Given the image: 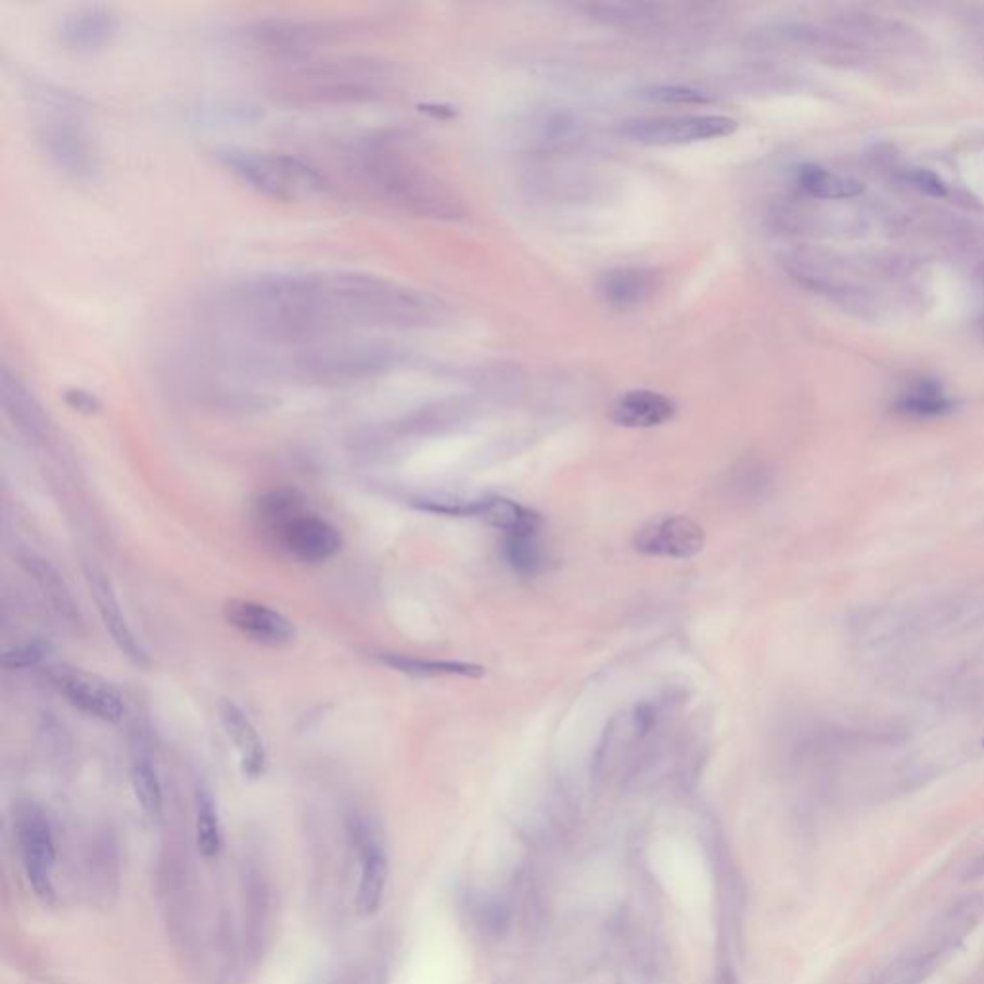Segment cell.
Here are the masks:
<instances>
[{
  "instance_id": "obj_29",
  "label": "cell",
  "mask_w": 984,
  "mask_h": 984,
  "mask_svg": "<svg viewBox=\"0 0 984 984\" xmlns=\"http://www.w3.org/2000/svg\"><path fill=\"white\" fill-rule=\"evenodd\" d=\"M131 787H133L137 802L143 808L144 814H149L152 817L161 816L162 804H164L161 779H158L156 769L149 762L137 759L136 764H133V767H131Z\"/></svg>"
},
{
  "instance_id": "obj_23",
  "label": "cell",
  "mask_w": 984,
  "mask_h": 984,
  "mask_svg": "<svg viewBox=\"0 0 984 984\" xmlns=\"http://www.w3.org/2000/svg\"><path fill=\"white\" fill-rule=\"evenodd\" d=\"M892 410L904 418L934 420L956 410V402L934 381H921L896 398Z\"/></svg>"
},
{
  "instance_id": "obj_15",
  "label": "cell",
  "mask_w": 984,
  "mask_h": 984,
  "mask_svg": "<svg viewBox=\"0 0 984 984\" xmlns=\"http://www.w3.org/2000/svg\"><path fill=\"white\" fill-rule=\"evenodd\" d=\"M85 577H87V585H89L91 597H93L94 604H97L102 623H104L106 631L110 632V637L114 640V644L119 648V652L131 664H136L137 667H149L151 665L149 652L144 650L141 640L137 639L136 632H133L131 625L127 622L124 608L119 604L118 595L112 587V580L108 579V575L99 570V567H94V565H87L85 567Z\"/></svg>"
},
{
  "instance_id": "obj_17",
  "label": "cell",
  "mask_w": 984,
  "mask_h": 984,
  "mask_svg": "<svg viewBox=\"0 0 984 984\" xmlns=\"http://www.w3.org/2000/svg\"><path fill=\"white\" fill-rule=\"evenodd\" d=\"M0 398L10 421L27 440L44 443L51 437V420L41 402L34 391H29L26 381L7 366L0 371Z\"/></svg>"
},
{
  "instance_id": "obj_22",
  "label": "cell",
  "mask_w": 984,
  "mask_h": 984,
  "mask_svg": "<svg viewBox=\"0 0 984 984\" xmlns=\"http://www.w3.org/2000/svg\"><path fill=\"white\" fill-rule=\"evenodd\" d=\"M22 565L31 575V579L37 583L42 597L51 604L52 610L62 619H66L72 625L79 623V610H77L76 600L72 597L66 580L62 579V575L56 572V567L35 554L24 555Z\"/></svg>"
},
{
  "instance_id": "obj_3",
  "label": "cell",
  "mask_w": 984,
  "mask_h": 984,
  "mask_svg": "<svg viewBox=\"0 0 984 984\" xmlns=\"http://www.w3.org/2000/svg\"><path fill=\"white\" fill-rule=\"evenodd\" d=\"M396 84V69L373 56H310L273 64L268 93L273 101L295 108L358 106L381 101Z\"/></svg>"
},
{
  "instance_id": "obj_25",
  "label": "cell",
  "mask_w": 984,
  "mask_h": 984,
  "mask_svg": "<svg viewBox=\"0 0 984 984\" xmlns=\"http://www.w3.org/2000/svg\"><path fill=\"white\" fill-rule=\"evenodd\" d=\"M477 517L502 531L504 537L517 533H533L539 531L542 525L539 513L531 512L529 508L508 498H481Z\"/></svg>"
},
{
  "instance_id": "obj_27",
  "label": "cell",
  "mask_w": 984,
  "mask_h": 984,
  "mask_svg": "<svg viewBox=\"0 0 984 984\" xmlns=\"http://www.w3.org/2000/svg\"><path fill=\"white\" fill-rule=\"evenodd\" d=\"M504 552L513 572L525 577H535L547 567V550L540 545L539 531L506 535Z\"/></svg>"
},
{
  "instance_id": "obj_8",
  "label": "cell",
  "mask_w": 984,
  "mask_h": 984,
  "mask_svg": "<svg viewBox=\"0 0 984 984\" xmlns=\"http://www.w3.org/2000/svg\"><path fill=\"white\" fill-rule=\"evenodd\" d=\"M590 17L604 26L632 31V34H672L706 20L702 7L697 4H665V2H595L585 7Z\"/></svg>"
},
{
  "instance_id": "obj_14",
  "label": "cell",
  "mask_w": 984,
  "mask_h": 984,
  "mask_svg": "<svg viewBox=\"0 0 984 984\" xmlns=\"http://www.w3.org/2000/svg\"><path fill=\"white\" fill-rule=\"evenodd\" d=\"M221 614L229 627L261 647H285L296 637L295 625L286 615L256 600L231 598Z\"/></svg>"
},
{
  "instance_id": "obj_1",
  "label": "cell",
  "mask_w": 984,
  "mask_h": 984,
  "mask_svg": "<svg viewBox=\"0 0 984 984\" xmlns=\"http://www.w3.org/2000/svg\"><path fill=\"white\" fill-rule=\"evenodd\" d=\"M221 328L254 343L295 350L356 331H413L445 323L435 296L362 271L264 273L219 291Z\"/></svg>"
},
{
  "instance_id": "obj_11",
  "label": "cell",
  "mask_w": 984,
  "mask_h": 984,
  "mask_svg": "<svg viewBox=\"0 0 984 984\" xmlns=\"http://www.w3.org/2000/svg\"><path fill=\"white\" fill-rule=\"evenodd\" d=\"M16 834L27 881L39 898L51 900L54 896L52 871L56 848L49 817L35 804L22 806L17 809Z\"/></svg>"
},
{
  "instance_id": "obj_35",
  "label": "cell",
  "mask_w": 984,
  "mask_h": 984,
  "mask_svg": "<svg viewBox=\"0 0 984 984\" xmlns=\"http://www.w3.org/2000/svg\"><path fill=\"white\" fill-rule=\"evenodd\" d=\"M981 877H984V854L979 856L968 869V879H981Z\"/></svg>"
},
{
  "instance_id": "obj_10",
  "label": "cell",
  "mask_w": 984,
  "mask_h": 984,
  "mask_svg": "<svg viewBox=\"0 0 984 984\" xmlns=\"http://www.w3.org/2000/svg\"><path fill=\"white\" fill-rule=\"evenodd\" d=\"M44 675L79 712L104 724H118L124 719L126 700L122 690L101 675L68 664L49 665Z\"/></svg>"
},
{
  "instance_id": "obj_18",
  "label": "cell",
  "mask_w": 984,
  "mask_h": 984,
  "mask_svg": "<svg viewBox=\"0 0 984 984\" xmlns=\"http://www.w3.org/2000/svg\"><path fill=\"white\" fill-rule=\"evenodd\" d=\"M660 286V273L647 266H617L598 279V296L615 310H632L650 301Z\"/></svg>"
},
{
  "instance_id": "obj_7",
  "label": "cell",
  "mask_w": 984,
  "mask_h": 984,
  "mask_svg": "<svg viewBox=\"0 0 984 984\" xmlns=\"http://www.w3.org/2000/svg\"><path fill=\"white\" fill-rule=\"evenodd\" d=\"M350 31L353 27L345 22L268 17L244 26L241 37L251 49L268 56L273 64H281L316 56L323 44L337 41Z\"/></svg>"
},
{
  "instance_id": "obj_26",
  "label": "cell",
  "mask_w": 984,
  "mask_h": 984,
  "mask_svg": "<svg viewBox=\"0 0 984 984\" xmlns=\"http://www.w3.org/2000/svg\"><path fill=\"white\" fill-rule=\"evenodd\" d=\"M796 177H798L800 189L814 199L842 201V199H854L864 193V183H859L852 177L834 174L831 169L817 166V164L802 166Z\"/></svg>"
},
{
  "instance_id": "obj_36",
  "label": "cell",
  "mask_w": 984,
  "mask_h": 984,
  "mask_svg": "<svg viewBox=\"0 0 984 984\" xmlns=\"http://www.w3.org/2000/svg\"><path fill=\"white\" fill-rule=\"evenodd\" d=\"M983 746H984V739H983Z\"/></svg>"
},
{
  "instance_id": "obj_31",
  "label": "cell",
  "mask_w": 984,
  "mask_h": 984,
  "mask_svg": "<svg viewBox=\"0 0 984 984\" xmlns=\"http://www.w3.org/2000/svg\"><path fill=\"white\" fill-rule=\"evenodd\" d=\"M47 652H49V644H44L42 640H31L26 644L7 650L2 654V665L10 672L27 669V667L39 664L42 657L47 656Z\"/></svg>"
},
{
  "instance_id": "obj_34",
  "label": "cell",
  "mask_w": 984,
  "mask_h": 984,
  "mask_svg": "<svg viewBox=\"0 0 984 984\" xmlns=\"http://www.w3.org/2000/svg\"><path fill=\"white\" fill-rule=\"evenodd\" d=\"M66 402H68L76 412L87 413V416H93V413L101 410V402L97 396L87 393V391H81V388H72L66 393Z\"/></svg>"
},
{
  "instance_id": "obj_4",
  "label": "cell",
  "mask_w": 984,
  "mask_h": 984,
  "mask_svg": "<svg viewBox=\"0 0 984 984\" xmlns=\"http://www.w3.org/2000/svg\"><path fill=\"white\" fill-rule=\"evenodd\" d=\"M27 97L35 144L44 161L69 181H97L101 176V151L77 99L49 85H31Z\"/></svg>"
},
{
  "instance_id": "obj_13",
  "label": "cell",
  "mask_w": 984,
  "mask_h": 984,
  "mask_svg": "<svg viewBox=\"0 0 984 984\" xmlns=\"http://www.w3.org/2000/svg\"><path fill=\"white\" fill-rule=\"evenodd\" d=\"M706 545V533L687 515H672L647 523L632 540L637 552L652 558L689 560L699 555Z\"/></svg>"
},
{
  "instance_id": "obj_20",
  "label": "cell",
  "mask_w": 984,
  "mask_h": 984,
  "mask_svg": "<svg viewBox=\"0 0 984 984\" xmlns=\"http://www.w3.org/2000/svg\"><path fill=\"white\" fill-rule=\"evenodd\" d=\"M677 412V406L669 396L656 393V391H647V388H637V391H627L615 400L610 418L615 425L627 427V430H652L660 427L674 418Z\"/></svg>"
},
{
  "instance_id": "obj_9",
  "label": "cell",
  "mask_w": 984,
  "mask_h": 984,
  "mask_svg": "<svg viewBox=\"0 0 984 984\" xmlns=\"http://www.w3.org/2000/svg\"><path fill=\"white\" fill-rule=\"evenodd\" d=\"M737 122L715 114H689V116H660V118L635 119L622 127V136L632 143L647 146H681L702 143L737 131Z\"/></svg>"
},
{
  "instance_id": "obj_32",
  "label": "cell",
  "mask_w": 984,
  "mask_h": 984,
  "mask_svg": "<svg viewBox=\"0 0 984 984\" xmlns=\"http://www.w3.org/2000/svg\"><path fill=\"white\" fill-rule=\"evenodd\" d=\"M925 968L927 961L923 958L898 961L873 984H916L923 976Z\"/></svg>"
},
{
  "instance_id": "obj_30",
  "label": "cell",
  "mask_w": 984,
  "mask_h": 984,
  "mask_svg": "<svg viewBox=\"0 0 984 984\" xmlns=\"http://www.w3.org/2000/svg\"><path fill=\"white\" fill-rule=\"evenodd\" d=\"M640 94L650 101L665 102V104H707V102H712L710 94L699 91V89H692V87H685V85H654V87L644 89Z\"/></svg>"
},
{
  "instance_id": "obj_2",
  "label": "cell",
  "mask_w": 984,
  "mask_h": 984,
  "mask_svg": "<svg viewBox=\"0 0 984 984\" xmlns=\"http://www.w3.org/2000/svg\"><path fill=\"white\" fill-rule=\"evenodd\" d=\"M346 171L395 210L416 218L460 219L462 201L445 181L413 154L402 137L370 133L348 144Z\"/></svg>"
},
{
  "instance_id": "obj_12",
  "label": "cell",
  "mask_w": 984,
  "mask_h": 984,
  "mask_svg": "<svg viewBox=\"0 0 984 984\" xmlns=\"http://www.w3.org/2000/svg\"><path fill=\"white\" fill-rule=\"evenodd\" d=\"M279 547L303 564H323L343 548V535L316 513L296 512L271 531Z\"/></svg>"
},
{
  "instance_id": "obj_33",
  "label": "cell",
  "mask_w": 984,
  "mask_h": 984,
  "mask_svg": "<svg viewBox=\"0 0 984 984\" xmlns=\"http://www.w3.org/2000/svg\"><path fill=\"white\" fill-rule=\"evenodd\" d=\"M906 181L927 196H934V199L948 196V186L944 183L943 177L936 176L931 169L911 168L906 171Z\"/></svg>"
},
{
  "instance_id": "obj_6",
  "label": "cell",
  "mask_w": 984,
  "mask_h": 984,
  "mask_svg": "<svg viewBox=\"0 0 984 984\" xmlns=\"http://www.w3.org/2000/svg\"><path fill=\"white\" fill-rule=\"evenodd\" d=\"M216 161L243 186L276 201H308L328 193L329 183L318 168L283 152L219 149Z\"/></svg>"
},
{
  "instance_id": "obj_24",
  "label": "cell",
  "mask_w": 984,
  "mask_h": 984,
  "mask_svg": "<svg viewBox=\"0 0 984 984\" xmlns=\"http://www.w3.org/2000/svg\"><path fill=\"white\" fill-rule=\"evenodd\" d=\"M381 664L393 667L400 674L413 675V677H470V679H480L485 675V669L481 665L465 664V662H448V660H427V657L405 656V654H393V652H383L379 654Z\"/></svg>"
},
{
  "instance_id": "obj_28",
  "label": "cell",
  "mask_w": 984,
  "mask_h": 984,
  "mask_svg": "<svg viewBox=\"0 0 984 984\" xmlns=\"http://www.w3.org/2000/svg\"><path fill=\"white\" fill-rule=\"evenodd\" d=\"M194 834L196 846L204 858L218 856L221 848V825H219L218 808L212 798L210 792L204 787L194 792Z\"/></svg>"
},
{
  "instance_id": "obj_19",
  "label": "cell",
  "mask_w": 984,
  "mask_h": 984,
  "mask_svg": "<svg viewBox=\"0 0 984 984\" xmlns=\"http://www.w3.org/2000/svg\"><path fill=\"white\" fill-rule=\"evenodd\" d=\"M219 721L233 742L241 769L246 777L258 779L268 769V752L253 719L233 700L223 699L218 706Z\"/></svg>"
},
{
  "instance_id": "obj_5",
  "label": "cell",
  "mask_w": 984,
  "mask_h": 984,
  "mask_svg": "<svg viewBox=\"0 0 984 984\" xmlns=\"http://www.w3.org/2000/svg\"><path fill=\"white\" fill-rule=\"evenodd\" d=\"M283 354L273 360L281 362L286 373L325 387H343L385 375L405 362L406 356L396 345L362 337L331 338Z\"/></svg>"
},
{
  "instance_id": "obj_16",
  "label": "cell",
  "mask_w": 984,
  "mask_h": 984,
  "mask_svg": "<svg viewBox=\"0 0 984 984\" xmlns=\"http://www.w3.org/2000/svg\"><path fill=\"white\" fill-rule=\"evenodd\" d=\"M118 29V14L106 4L81 7L60 22V47L76 54H94L112 44Z\"/></svg>"
},
{
  "instance_id": "obj_21",
  "label": "cell",
  "mask_w": 984,
  "mask_h": 984,
  "mask_svg": "<svg viewBox=\"0 0 984 984\" xmlns=\"http://www.w3.org/2000/svg\"><path fill=\"white\" fill-rule=\"evenodd\" d=\"M360 883L356 894V908L362 916H373L378 911L387 884V859L383 849L370 834L362 833L360 839Z\"/></svg>"
}]
</instances>
